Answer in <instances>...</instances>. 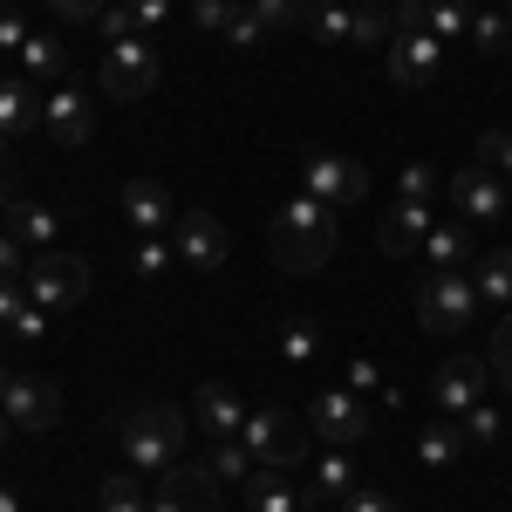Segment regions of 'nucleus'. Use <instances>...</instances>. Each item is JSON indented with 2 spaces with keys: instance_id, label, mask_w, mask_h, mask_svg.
Wrapping results in <instances>:
<instances>
[{
  "instance_id": "obj_1",
  "label": "nucleus",
  "mask_w": 512,
  "mask_h": 512,
  "mask_svg": "<svg viewBox=\"0 0 512 512\" xmlns=\"http://www.w3.org/2000/svg\"><path fill=\"white\" fill-rule=\"evenodd\" d=\"M335 239H342L335 205H321L315 192L287 198V205L274 212V226H267V246H274L280 274H321V267L335 260Z\"/></svg>"
},
{
  "instance_id": "obj_2",
  "label": "nucleus",
  "mask_w": 512,
  "mask_h": 512,
  "mask_svg": "<svg viewBox=\"0 0 512 512\" xmlns=\"http://www.w3.org/2000/svg\"><path fill=\"white\" fill-rule=\"evenodd\" d=\"M185 431H192V417L185 410H171V403H151V410H130L123 417V458H130V472L158 478L164 465H178V451H185Z\"/></svg>"
},
{
  "instance_id": "obj_3",
  "label": "nucleus",
  "mask_w": 512,
  "mask_h": 512,
  "mask_svg": "<svg viewBox=\"0 0 512 512\" xmlns=\"http://www.w3.org/2000/svg\"><path fill=\"white\" fill-rule=\"evenodd\" d=\"M308 28L328 48H390L396 41V21L383 7H349V0H315L308 7Z\"/></svg>"
},
{
  "instance_id": "obj_4",
  "label": "nucleus",
  "mask_w": 512,
  "mask_h": 512,
  "mask_svg": "<svg viewBox=\"0 0 512 512\" xmlns=\"http://www.w3.org/2000/svg\"><path fill=\"white\" fill-rule=\"evenodd\" d=\"M158 76H164V62H158V41H151V35L110 41V48H103V69H96L103 96H117V103L151 96V89H158Z\"/></svg>"
},
{
  "instance_id": "obj_5",
  "label": "nucleus",
  "mask_w": 512,
  "mask_h": 512,
  "mask_svg": "<svg viewBox=\"0 0 512 512\" xmlns=\"http://www.w3.org/2000/svg\"><path fill=\"white\" fill-rule=\"evenodd\" d=\"M239 437H246L253 465H274V472H301L308 465V424H294V410H253Z\"/></svg>"
},
{
  "instance_id": "obj_6",
  "label": "nucleus",
  "mask_w": 512,
  "mask_h": 512,
  "mask_svg": "<svg viewBox=\"0 0 512 512\" xmlns=\"http://www.w3.org/2000/svg\"><path fill=\"white\" fill-rule=\"evenodd\" d=\"M28 301L48 308V315L89 301V267H82L76 253H62V246H55V253H35V260H28Z\"/></svg>"
},
{
  "instance_id": "obj_7",
  "label": "nucleus",
  "mask_w": 512,
  "mask_h": 512,
  "mask_svg": "<svg viewBox=\"0 0 512 512\" xmlns=\"http://www.w3.org/2000/svg\"><path fill=\"white\" fill-rule=\"evenodd\" d=\"M478 308H485V301H478L472 274H424V287H417V315H424L431 335H458Z\"/></svg>"
},
{
  "instance_id": "obj_8",
  "label": "nucleus",
  "mask_w": 512,
  "mask_h": 512,
  "mask_svg": "<svg viewBox=\"0 0 512 512\" xmlns=\"http://www.w3.org/2000/svg\"><path fill=\"white\" fill-rule=\"evenodd\" d=\"M301 192H315L321 205H362L369 198V171L342 151H301Z\"/></svg>"
},
{
  "instance_id": "obj_9",
  "label": "nucleus",
  "mask_w": 512,
  "mask_h": 512,
  "mask_svg": "<svg viewBox=\"0 0 512 512\" xmlns=\"http://www.w3.org/2000/svg\"><path fill=\"white\" fill-rule=\"evenodd\" d=\"M485 390H492V362H485V355H451V362L431 369L437 417H465L472 403H485Z\"/></svg>"
},
{
  "instance_id": "obj_10",
  "label": "nucleus",
  "mask_w": 512,
  "mask_h": 512,
  "mask_svg": "<svg viewBox=\"0 0 512 512\" xmlns=\"http://www.w3.org/2000/svg\"><path fill=\"white\" fill-rule=\"evenodd\" d=\"M171 246H178V260L198 267V274H212V267H226V260H233V233H226V219H219V212H178Z\"/></svg>"
},
{
  "instance_id": "obj_11",
  "label": "nucleus",
  "mask_w": 512,
  "mask_h": 512,
  "mask_svg": "<svg viewBox=\"0 0 512 512\" xmlns=\"http://www.w3.org/2000/svg\"><path fill=\"white\" fill-rule=\"evenodd\" d=\"M444 198L458 205V219L485 226V219H499V212L512 205V185H506V178H492L485 164H458V171L444 178Z\"/></svg>"
},
{
  "instance_id": "obj_12",
  "label": "nucleus",
  "mask_w": 512,
  "mask_h": 512,
  "mask_svg": "<svg viewBox=\"0 0 512 512\" xmlns=\"http://www.w3.org/2000/svg\"><path fill=\"white\" fill-rule=\"evenodd\" d=\"M41 130H48L62 151H82V144L96 137V103L82 96L76 82H62V89H41Z\"/></svg>"
},
{
  "instance_id": "obj_13",
  "label": "nucleus",
  "mask_w": 512,
  "mask_h": 512,
  "mask_svg": "<svg viewBox=\"0 0 512 512\" xmlns=\"http://www.w3.org/2000/svg\"><path fill=\"white\" fill-rule=\"evenodd\" d=\"M308 424L321 431L328 451H349V444L369 437V410H362V396H355V390H321L315 403H308Z\"/></svg>"
},
{
  "instance_id": "obj_14",
  "label": "nucleus",
  "mask_w": 512,
  "mask_h": 512,
  "mask_svg": "<svg viewBox=\"0 0 512 512\" xmlns=\"http://www.w3.org/2000/svg\"><path fill=\"white\" fill-rule=\"evenodd\" d=\"M383 55H390V82H403V89H431V82L444 76V41H437L431 28L396 35Z\"/></svg>"
},
{
  "instance_id": "obj_15",
  "label": "nucleus",
  "mask_w": 512,
  "mask_h": 512,
  "mask_svg": "<svg viewBox=\"0 0 512 512\" xmlns=\"http://www.w3.org/2000/svg\"><path fill=\"white\" fill-rule=\"evenodd\" d=\"M151 512H212V465H164L151 478Z\"/></svg>"
},
{
  "instance_id": "obj_16",
  "label": "nucleus",
  "mask_w": 512,
  "mask_h": 512,
  "mask_svg": "<svg viewBox=\"0 0 512 512\" xmlns=\"http://www.w3.org/2000/svg\"><path fill=\"white\" fill-rule=\"evenodd\" d=\"M0 410H7V424H21V431H55V417H62V390L41 383V376H14L7 396H0Z\"/></svg>"
},
{
  "instance_id": "obj_17",
  "label": "nucleus",
  "mask_w": 512,
  "mask_h": 512,
  "mask_svg": "<svg viewBox=\"0 0 512 512\" xmlns=\"http://www.w3.org/2000/svg\"><path fill=\"white\" fill-rule=\"evenodd\" d=\"M424 260H431V274H472V260H478L472 219H437L424 233Z\"/></svg>"
},
{
  "instance_id": "obj_18",
  "label": "nucleus",
  "mask_w": 512,
  "mask_h": 512,
  "mask_svg": "<svg viewBox=\"0 0 512 512\" xmlns=\"http://www.w3.org/2000/svg\"><path fill=\"white\" fill-rule=\"evenodd\" d=\"M192 424L212 437V444H219V437H239V431H246V403H239V390H226V383H198Z\"/></svg>"
},
{
  "instance_id": "obj_19",
  "label": "nucleus",
  "mask_w": 512,
  "mask_h": 512,
  "mask_svg": "<svg viewBox=\"0 0 512 512\" xmlns=\"http://www.w3.org/2000/svg\"><path fill=\"white\" fill-rule=\"evenodd\" d=\"M123 219L151 239V233H171L178 226V205H171V192H164L158 178H130L123 185Z\"/></svg>"
},
{
  "instance_id": "obj_20",
  "label": "nucleus",
  "mask_w": 512,
  "mask_h": 512,
  "mask_svg": "<svg viewBox=\"0 0 512 512\" xmlns=\"http://www.w3.org/2000/svg\"><path fill=\"white\" fill-rule=\"evenodd\" d=\"M431 226H437V205H410V198H396L390 212H383V226H376V246H383V253H417Z\"/></svg>"
},
{
  "instance_id": "obj_21",
  "label": "nucleus",
  "mask_w": 512,
  "mask_h": 512,
  "mask_svg": "<svg viewBox=\"0 0 512 512\" xmlns=\"http://www.w3.org/2000/svg\"><path fill=\"white\" fill-rule=\"evenodd\" d=\"M7 233L21 239L28 253H55V239H62V212H55V205H35V198H14V205H7Z\"/></svg>"
},
{
  "instance_id": "obj_22",
  "label": "nucleus",
  "mask_w": 512,
  "mask_h": 512,
  "mask_svg": "<svg viewBox=\"0 0 512 512\" xmlns=\"http://www.w3.org/2000/svg\"><path fill=\"white\" fill-rule=\"evenodd\" d=\"M28 130H41V89L35 82H0V144H21Z\"/></svg>"
},
{
  "instance_id": "obj_23",
  "label": "nucleus",
  "mask_w": 512,
  "mask_h": 512,
  "mask_svg": "<svg viewBox=\"0 0 512 512\" xmlns=\"http://www.w3.org/2000/svg\"><path fill=\"white\" fill-rule=\"evenodd\" d=\"M465 451H472V437H465V424H458V417H437V424H424V431H417V465H424V472L458 465Z\"/></svg>"
},
{
  "instance_id": "obj_24",
  "label": "nucleus",
  "mask_w": 512,
  "mask_h": 512,
  "mask_svg": "<svg viewBox=\"0 0 512 512\" xmlns=\"http://www.w3.org/2000/svg\"><path fill=\"white\" fill-rule=\"evenodd\" d=\"M21 76L35 82V89H62V76H69V48L55 35H28V48H21Z\"/></svg>"
},
{
  "instance_id": "obj_25",
  "label": "nucleus",
  "mask_w": 512,
  "mask_h": 512,
  "mask_svg": "<svg viewBox=\"0 0 512 512\" xmlns=\"http://www.w3.org/2000/svg\"><path fill=\"white\" fill-rule=\"evenodd\" d=\"M472 287H478L485 308H512V246L478 253V260H472Z\"/></svg>"
},
{
  "instance_id": "obj_26",
  "label": "nucleus",
  "mask_w": 512,
  "mask_h": 512,
  "mask_svg": "<svg viewBox=\"0 0 512 512\" xmlns=\"http://www.w3.org/2000/svg\"><path fill=\"white\" fill-rule=\"evenodd\" d=\"M0 328H14L21 342H41L48 335V308H35L21 294V280H0Z\"/></svg>"
},
{
  "instance_id": "obj_27",
  "label": "nucleus",
  "mask_w": 512,
  "mask_h": 512,
  "mask_svg": "<svg viewBox=\"0 0 512 512\" xmlns=\"http://www.w3.org/2000/svg\"><path fill=\"white\" fill-rule=\"evenodd\" d=\"M253 512H301V492H294V472H274V465H253Z\"/></svg>"
},
{
  "instance_id": "obj_28",
  "label": "nucleus",
  "mask_w": 512,
  "mask_h": 512,
  "mask_svg": "<svg viewBox=\"0 0 512 512\" xmlns=\"http://www.w3.org/2000/svg\"><path fill=\"white\" fill-rule=\"evenodd\" d=\"M315 492H321V499H335V506H342V499L355 492V465H349V451H328V458H315Z\"/></svg>"
},
{
  "instance_id": "obj_29",
  "label": "nucleus",
  "mask_w": 512,
  "mask_h": 512,
  "mask_svg": "<svg viewBox=\"0 0 512 512\" xmlns=\"http://www.w3.org/2000/svg\"><path fill=\"white\" fill-rule=\"evenodd\" d=\"M424 28H431L437 41L472 35V0H431V7H424Z\"/></svg>"
},
{
  "instance_id": "obj_30",
  "label": "nucleus",
  "mask_w": 512,
  "mask_h": 512,
  "mask_svg": "<svg viewBox=\"0 0 512 512\" xmlns=\"http://www.w3.org/2000/svg\"><path fill=\"white\" fill-rule=\"evenodd\" d=\"M280 355H287L294 369H308V362L321 355V328L315 321H280Z\"/></svg>"
},
{
  "instance_id": "obj_31",
  "label": "nucleus",
  "mask_w": 512,
  "mask_h": 512,
  "mask_svg": "<svg viewBox=\"0 0 512 512\" xmlns=\"http://www.w3.org/2000/svg\"><path fill=\"white\" fill-rule=\"evenodd\" d=\"M130 267H137L144 280L171 274V267H178V246H171V233H151V239H137V253H130Z\"/></svg>"
},
{
  "instance_id": "obj_32",
  "label": "nucleus",
  "mask_w": 512,
  "mask_h": 512,
  "mask_svg": "<svg viewBox=\"0 0 512 512\" xmlns=\"http://www.w3.org/2000/svg\"><path fill=\"white\" fill-rule=\"evenodd\" d=\"M96 506L103 512H151V499H144V478H103V492H96Z\"/></svg>"
},
{
  "instance_id": "obj_33",
  "label": "nucleus",
  "mask_w": 512,
  "mask_h": 512,
  "mask_svg": "<svg viewBox=\"0 0 512 512\" xmlns=\"http://www.w3.org/2000/svg\"><path fill=\"white\" fill-rule=\"evenodd\" d=\"M205 465H212V478H253V451H246V437H219Z\"/></svg>"
},
{
  "instance_id": "obj_34",
  "label": "nucleus",
  "mask_w": 512,
  "mask_h": 512,
  "mask_svg": "<svg viewBox=\"0 0 512 512\" xmlns=\"http://www.w3.org/2000/svg\"><path fill=\"white\" fill-rule=\"evenodd\" d=\"M458 424H465V437H472V444H499V437H506V410H499V403H472Z\"/></svg>"
},
{
  "instance_id": "obj_35",
  "label": "nucleus",
  "mask_w": 512,
  "mask_h": 512,
  "mask_svg": "<svg viewBox=\"0 0 512 512\" xmlns=\"http://www.w3.org/2000/svg\"><path fill=\"white\" fill-rule=\"evenodd\" d=\"M260 21H267V35H280V28H294V21H308V7L315 0H246Z\"/></svg>"
},
{
  "instance_id": "obj_36",
  "label": "nucleus",
  "mask_w": 512,
  "mask_h": 512,
  "mask_svg": "<svg viewBox=\"0 0 512 512\" xmlns=\"http://www.w3.org/2000/svg\"><path fill=\"white\" fill-rule=\"evenodd\" d=\"M478 164L512 185V130H485V137H478Z\"/></svg>"
},
{
  "instance_id": "obj_37",
  "label": "nucleus",
  "mask_w": 512,
  "mask_h": 512,
  "mask_svg": "<svg viewBox=\"0 0 512 512\" xmlns=\"http://www.w3.org/2000/svg\"><path fill=\"white\" fill-rule=\"evenodd\" d=\"M472 41L485 55H506L512 48V14H472Z\"/></svg>"
},
{
  "instance_id": "obj_38",
  "label": "nucleus",
  "mask_w": 512,
  "mask_h": 512,
  "mask_svg": "<svg viewBox=\"0 0 512 512\" xmlns=\"http://www.w3.org/2000/svg\"><path fill=\"white\" fill-rule=\"evenodd\" d=\"M437 185H444V178H437L431 164H403V178H396V198H410V205H431Z\"/></svg>"
},
{
  "instance_id": "obj_39",
  "label": "nucleus",
  "mask_w": 512,
  "mask_h": 512,
  "mask_svg": "<svg viewBox=\"0 0 512 512\" xmlns=\"http://www.w3.org/2000/svg\"><path fill=\"white\" fill-rule=\"evenodd\" d=\"M485 362H492V376L512 390V308L499 315V328H492V349H485Z\"/></svg>"
},
{
  "instance_id": "obj_40",
  "label": "nucleus",
  "mask_w": 512,
  "mask_h": 512,
  "mask_svg": "<svg viewBox=\"0 0 512 512\" xmlns=\"http://www.w3.org/2000/svg\"><path fill=\"white\" fill-rule=\"evenodd\" d=\"M219 41H233V48H260V41H267V21H260L253 7H239L233 21H226V35H219Z\"/></svg>"
},
{
  "instance_id": "obj_41",
  "label": "nucleus",
  "mask_w": 512,
  "mask_h": 512,
  "mask_svg": "<svg viewBox=\"0 0 512 512\" xmlns=\"http://www.w3.org/2000/svg\"><path fill=\"white\" fill-rule=\"evenodd\" d=\"M123 7H130L137 35H164V21H171V0H123Z\"/></svg>"
},
{
  "instance_id": "obj_42",
  "label": "nucleus",
  "mask_w": 512,
  "mask_h": 512,
  "mask_svg": "<svg viewBox=\"0 0 512 512\" xmlns=\"http://www.w3.org/2000/svg\"><path fill=\"white\" fill-rule=\"evenodd\" d=\"M239 7L233 0H192V21L205 28V35H226V21H233Z\"/></svg>"
},
{
  "instance_id": "obj_43",
  "label": "nucleus",
  "mask_w": 512,
  "mask_h": 512,
  "mask_svg": "<svg viewBox=\"0 0 512 512\" xmlns=\"http://www.w3.org/2000/svg\"><path fill=\"white\" fill-rule=\"evenodd\" d=\"M335 512H403V506H396L390 492H376V485H355V492H349Z\"/></svg>"
},
{
  "instance_id": "obj_44",
  "label": "nucleus",
  "mask_w": 512,
  "mask_h": 512,
  "mask_svg": "<svg viewBox=\"0 0 512 512\" xmlns=\"http://www.w3.org/2000/svg\"><path fill=\"white\" fill-rule=\"evenodd\" d=\"M0 280H28V246L14 233H0Z\"/></svg>"
},
{
  "instance_id": "obj_45",
  "label": "nucleus",
  "mask_w": 512,
  "mask_h": 512,
  "mask_svg": "<svg viewBox=\"0 0 512 512\" xmlns=\"http://www.w3.org/2000/svg\"><path fill=\"white\" fill-rule=\"evenodd\" d=\"M103 7H110V0H48L55 21H103Z\"/></svg>"
},
{
  "instance_id": "obj_46",
  "label": "nucleus",
  "mask_w": 512,
  "mask_h": 512,
  "mask_svg": "<svg viewBox=\"0 0 512 512\" xmlns=\"http://www.w3.org/2000/svg\"><path fill=\"white\" fill-rule=\"evenodd\" d=\"M28 35H35V28H28L21 14H7V7H0V55H21V48H28Z\"/></svg>"
},
{
  "instance_id": "obj_47",
  "label": "nucleus",
  "mask_w": 512,
  "mask_h": 512,
  "mask_svg": "<svg viewBox=\"0 0 512 512\" xmlns=\"http://www.w3.org/2000/svg\"><path fill=\"white\" fill-rule=\"evenodd\" d=\"M349 390H355V396L383 390V362H369V355H362V362H349Z\"/></svg>"
},
{
  "instance_id": "obj_48",
  "label": "nucleus",
  "mask_w": 512,
  "mask_h": 512,
  "mask_svg": "<svg viewBox=\"0 0 512 512\" xmlns=\"http://www.w3.org/2000/svg\"><path fill=\"white\" fill-rule=\"evenodd\" d=\"M96 28H103V41H130V35H137L130 7H103V21H96Z\"/></svg>"
},
{
  "instance_id": "obj_49",
  "label": "nucleus",
  "mask_w": 512,
  "mask_h": 512,
  "mask_svg": "<svg viewBox=\"0 0 512 512\" xmlns=\"http://www.w3.org/2000/svg\"><path fill=\"white\" fill-rule=\"evenodd\" d=\"M14 205V178H7V144H0V212Z\"/></svg>"
},
{
  "instance_id": "obj_50",
  "label": "nucleus",
  "mask_w": 512,
  "mask_h": 512,
  "mask_svg": "<svg viewBox=\"0 0 512 512\" xmlns=\"http://www.w3.org/2000/svg\"><path fill=\"white\" fill-rule=\"evenodd\" d=\"M7 383H14V376H7V362H0V396H7Z\"/></svg>"
},
{
  "instance_id": "obj_51",
  "label": "nucleus",
  "mask_w": 512,
  "mask_h": 512,
  "mask_svg": "<svg viewBox=\"0 0 512 512\" xmlns=\"http://www.w3.org/2000/svg\"><path fill=\"white\" fill-rule=\"evenodd\" d=\"M349 7H383V0H349Z\"/></svg>"
},
{
  "instance_id": "obj_52",
  "label": "nucleus",
  "mask_w": 512,
  "mask_h": 512,
  "mask_svg": "<svg viewBox=\"0 0 512 512\" xmlns=\"http://www.w3.org/2000/svg\"><path fill=\"white\" fill-rule=\"evenodd\" d=\"M0 444H7V410H0Z\"/></svg>"
},
{
  "instance_id": "obj_53",
  "label": "nucleus",
  "mask_w": 512,
  "mask_h": 512,
  "mask_svg": "<svg viewBox=\"0 0 512 512\" xmlns=\"http://www.w3.org/2000/svg\"><path fill=\"white\" fill-rule=\"evenodd\" d=\"M0 512H14V499H7V492H0Z\"/></svg>"
},
{
  "instance_id": "obj_54",
  "label": "nucleus",
  "mask_w": 512,
  "mask_h": 512,
  "mask_svg": "<svg viewBox=\"0 0 512 512\" xmlns=\"http://www.w3.org/2000/svg\"><path fill=\"white\" fill-rule=\"evenodd\" d=\"M301 512H321V506H301Z\"/></svg>"
},
{
  "instance_id": "obj_55",
  "label": "nucleus",
  "mask_w": 512,
  "mask_h": 512,
  "mask_svg": "<svg viewBox=\"0 0 512 512\" xmlns=\"http://www.w3.org/2000/svg\"><path fill=\"white\" fill-rule=\"evenodd\" d=\"M233 7H246V0H233Z\"/></svg>"
},
{
  "instance_id": "obj_56",
  "label": "nucleus",
  "mask_w": 512,
  "mask_h": 512,
  "mask_svg": "<svg viewBox=\"0 0 512 512\" xmlns=\"http://www.w3.org/2000/svg\"><path fill=\"white\" fill-rule=\"evenodd\" d=\"M506 14H512V0H506Z\"/></svg>"
},
{
  "instance_id": "obj_57",
  "label": "nucleus",
  "mask_w": 512,
  "mask_h": 512,
  "mask_svg": "<svg viewBox=\"0 0 512 512\" xmlns=\"http://www.w3.org/2000/svg\"><path fill=\"white\" fill-rule=\"evenodd\" d=\"M506 55H512V48H506Z\"/></svg>"
}]
</instances>
